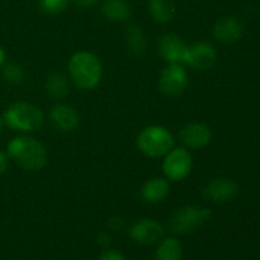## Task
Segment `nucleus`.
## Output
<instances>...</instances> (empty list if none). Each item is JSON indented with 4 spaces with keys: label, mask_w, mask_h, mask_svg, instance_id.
<instances>
[{
    "label": "nucleus",
    "mask_w": 260,
    "mask_h": 260,
    "mask_svg": "<svg viewBox=\"0 0 260 260\" xmlns=\"http://www.w3.org/2000/svg\"><path fill=\"white\" fill-rule=\"evenodd\" d=\"M8 157L29 172L43 169L47 164V150L38 140L30 136H17L7 146Z\"/></svg>",
    "instance_id": "f257e3e1"
},
{
    "label": "nucleus",
    "mask_w": 260,
    "mask_h": 260,
    "mask_svg": "<svg viewBox=\"0 0 260 260\" xmlns=\"http://www.w3.org/2000/svg\"><path fill=\"white\" fill-rule=\"evenodd\" d=\"M69 74L79 89L93 90L101 83L103 68L98 56L89 51H79L69 60Z\"/></svg>",
    "instance_id": "f03ea898"
},
{
    "label": "nucleus",
    "mask_w": 260,
    "mask_h": 260,
    "mask_svg": "<svg viewBox=\"0 0 260 260\" xmlns=\"http://www.w3.org/2000/svg\"><path fill=\"white\" fill-rule=\"evenodd\" d=\"M3 121L14 131L35 132L45 123V114L40 107L28 102L18 101L8 106L3 114Z\"/></svg>",
    "instance_id": "7ed1b4c3"
},
{
    "label": "nucleus",
    "mask_w": 260,
    "mask_h": 260,
    "mask_svg": "<svg viewBox=\"0 0 260 260\" xmlns=\"http://www.w3.org/2000/svg\"><path fill=\"white\" fill-rule=\"evenodd\" d=\"M212 217V211L207 207L185 205L177 208L168 221V229L174 235H188L197 231L206 221Z\"/></svg>",
    "instance_id": "20e7f679"
},
{
    "label": "nucleus",
    "mask_w": 260,
    "mask_h": 260,
    "mask_svg": "<svg viewBox=\"0 0 260 260\" xmlns=\"http://www.w3.org/2000/svg\"><path fill=\"white\" fill-rule=\"evenodd\" d=\"M137 147L147 157L164 156L174 146V136L164 126L152 124L142 129L136 139Z\"/></svg>",
    "instance_id": "39448f33"
},
{
    "label": "nucleus",
    "mask_w": 260,
    "mask_h": 260,
    "mask_svg": "<svg viewBox=\"0 0 260 260\" xmlns=\"http://www.w3.org/2000/svg\"><path fill=\"white\" fill-rule=\"evenodd\" d=\"M193 167V160L189 151L184 147L172 149L162 161V170L170 182H180L190 174Z\"/></svg>",
    "instance_id": "423d86ee"
},
{
    "label": "nucleus",
    "mask_w": 260,
    "mask_h": 260,
    "mask_svg": "<svg viewBox=\"0 0 260 260\" xmlns=\"http://www.w3.org/2000/svg\"><path fill=\"white\" fill-rule=\"evenodd\" d=\"M188 83V74L183 65H169L160 74L159 89L168 98H177L184 93Z\"/></svg>",
    "instance_id": "0eeeda50"
},
{
    "label": "nucleus",
    "mask_w": 260,
    "mask_h": 260,
    "mask_svg": "<svg viewBox=\"0 0 260 260\" xmlns=\"http://www.w3.org/2000/svg\"><path fill=\"white\" fill-rule=\"evenodd\" d=\"M157 51L169 65H183L187 60L188 46L175 33H167L157 42Z\"/></svg>",
    "instance_id": "6e6552de"
},
{
    "label": "nucleus",
    "mask_w": 260,
    "mask_h": 260,
    "mask_svg": "<svg viewBox=\"0 0 260 260\" xmlns=\"http://www.w3.org/2000/svg\"><path fill=\"white\" fill-rule=\"evenodd\" d=\"M165 229L154 218H140L129 229L132 240L141 245H152L164 238Z\"/></svg>",
    "instance_id": "1a4fd4ad"
},
{
    "label": "nucleus",
    "mask_w": 260,
    "mask_h": 260,
    "mask_svg": "<svg viewBox=\"0 0 260 260\" xmlns=\"http://www.w3.org/2000/svg\"><path fill=\"white\" fill-rule=\"evenodd\" d=\"M217 61V51L210 42H194L188 46L185 63L194 70L206 71L213 68Z\"/></svg>",
    "instance_id": "9d476101"
},
{
    "label": "nucleus",
    "mask_w": 260,
    "mask_h": 260,
    "mask_svg": "<svg viewBox=\"0 0 260 260\" xmlns=\"http://www.w3.org/2000/svg\"><path fill=\"white\" fill-rule=\"evenodd\" d=\"M239 194V185L228 178H216L207 183L202 190L205 200L220 205L233 201Z\"/></svg>",
    "instance_id": "9b49d317"
},
{
    "label": "nucleus",
    "mask_w": 260,
    "mask_h": 260,
    "mask_svg": "<svg viewBox=\"0 0 260 260\" xmlns=\"http://www.w3.org/2000/svg\"><path fill=\"white\" fill-rule=\"evenodd\" d=\"M179 139L185 147L192 150L206 147L212 140V131L205 123L193 122L180 129Z\"/></svg>",
    "instance_id": "f8f14e48"
},
{
    "label": "nucleus",
    "mask_w": 260,
    "mask_h": 260,
    "mask_svg": "<svg viewBox=\"0 0 260 260\" xmlns=\"http://www.w3.org/2000/svg\"><path fill=\"white\" fill-rule=\"evenodd\" d=\"M50 121L60 132L75 131L80 123V118L75 109L68 104H56L50 111Z\"/></svg>",
    "instance_id": "ddd939ff"
},
{
    "label": "nucleus",
    "mask_w": 260,
    "mask_h": 260,
    "mask_svg": "<svg viewBox=\"0 0 260 260\" xmlns=\"http://www.w3.org/2000/svg\"><path fill=\"white\" fill-rule=\"evenodd\" d=\"M244 25L236 17H223L213 25V36L216 40L225 45L235 43L243 36Z\"/></svg>",
    "instance_id": "4468645a"
},
{
    "label": "nucleus",
    "mask_w": 260,
    "mask_h": 260,
    "mask_svg": "<svg viewBox=\"0 0 260 260\" xmlns=\"http://www.w3.org/2000/svg\"><path fill=\"white\" fill-rule=\"evenodd\" d=\"M170 193V183L167 178H152L147 180L141 188V198L146 203L155 205L162 202Z\"/></svg>",
    "instance_id": "2eb2a0df"
},
{
    "label": "nucleus",
    "mask_w": 260,
    "mask_h": 260,
    "mask_svg": "<svg viewBox=\"0 0 260 260\" xmlns=\"http://www.w3.org/2000/svg\"><path fill=\"white\" fill-rule=\"evenodd\" d=\"M101 12L106 19L114 23L126 22L132 15V9L126 0H104Z\"/></svg>",
    "instance_id": "dca6fc26"
},
{
    "label": "nucleus",
    "mask_w": 260,
    "mask_h": 260,
    "mask_svg": "<svg viewBox=\"0 0 260 260\" xmlns=\"http://www.w3.org/2000/svg\"><path fill=\"white\" fill-rule=\"evenodd\" d=\"M149 12L155 22L167 24L174 19L177 5L174 0H149Z\"/></svg>",
    "instance_id": "f3484780"
},
{
    "label": "nucleus",
    "mask_w": 260,
    "mask_h": 260,
    "mask_svg": "<svg viewBox=\"0 0 260 260\" xmlns=\"http://www.w3.org/2000/svg\"><path fill=\"white\" fill-rule=\"evenodd\" d=\"M45 88L48 95L55 101H62L70 93V84H69L68 78L58 71L51 73L47 76Z\"/></svg>",
    "instance_id": "a211bd4d"
},
{
    "label": "nucleus",
    "mask_w": 260,
    "mask_h": 260,
    "mask_svg": "<svg viewBox=\"0 0 260 260\" xmlns=\"http://www.w3.org/2000/svg\"><path fill=\"white\" fill-rule=\"evenodd\" d=\"M124 37H126V45L128 47V50L131 51L132 55L135 56H142L145 53L147 48V41L146 36H145L144 30L141 29V27L135 23L127 25L126 33H124Z\"/></svg>",
    "instance_id": "6ab92c4d"
},
{
    "label": "nucleus",
    "mask_w": 260,
    "mask_h": 260,
    "mask_svg": "<svg viewBox=\"0 0 260 260\" xmlns=\"http://www.w3.org/2000/svg\"><path fill=\"white\" fill-rule=\"evenodd\" d=\"M183 248L177 238H165L155 251V260H182Z\"/></svg>",
    "instance_id": "aec40b11"
},
{
    "label": "nucleus",
    "mask_w": 260,
    "mask_h": 260,
    "mask_svg": "<svg viewBox=\"0 0 260 260\" xmlns=\"http://www.w3.org/2000/svg\"><path fill=\"white\" fill-rule=\"evenodd\" d=\"M24 69L20 65H18V63H8L3 69V79L7 83L13 84V85L22 83L24 80Z\"/></svg>",
    "instance_id": "412c9836"
},
{
    "label": "nucleus",
    "mask_w": 260,
    "mask_h": 260,
    "mask_svg": "<svg viewBox=\"0 0 260 260\" xmlns=\"http://www.w3.org/2000/svg\"><path fill=\"white\" fill-rule=\"evenodd\" d=\"M70 0H38L41 10L46 14L56 15L62 13L69 7Z\"/></svg>",
    "instance_id": "4be33fe9"
},
{
    "label": "nucleus",
    "mask_w": 260,
    "mask_h": 260,
    "mask_svg": "<svg viewBox=\"0 0 260 260\" xmlns=\"http://www.w3.org/2000/svg\"><path fill=\"white\" fill-rule=\"evenodd\" d=\"M98 260H126L124 259L123 254L119 253L118 250H114V249H108V250L103 251L99 256Z\"/></svg>",
    "instance_id": "5701e85b"
},
{
    "label": "nucleus",
    "mask_w": 260,
    "mask_h": 260,
    "mask_svg": "<svg viewBox=\"0 0 260 260\" xmlns=\"http://www.w3.org/2000/svg\"><path fill=\"white\" fill-rule=\"evenodd\" d=\"M108 226H109V229H111V230H113V231L121 230V229H123V226H124L123 218L118 217V216H116V217L109 218V220H108Z\"/></svg>",
    "instance_id": "b1692460"
},
{
    "label": "nucleus",
    "mask_w": 260,
    "mask_h": 260,
    "mask_svg": "<svg viewBox=\"0 0 260 260\" xmlns=\"http://www.w3.org/2000/svg\"><path fill=\"white\" fill-rule=\"evenodd\" d=\"M71 2H73L76 7L85 9V8H90L93 7V5H95L98 0H71Z\"/></svg>",
    "instance_id": "393cba45"
},
{
    "label": "nucleus",
    "mask_w": 260,
    "mask_h": 260,
    "mask_svg": "<svg viewBox=\"0 0 260 260\" xmlns=\"http://www.w3.org/2000/svg\"><path fill=\"white\" fill-rule=\"evenodd\" d=\"M7 169H8V155L5 154V152L0 151V175L4 174Z\"/></svg>",
    "instance_id": "a878e982"
},
{
    "label": "nucleus",
    "mask_w": 260,
    "mask_h": 260,
    "mask_svg": "<svg viewBox=\"0 0 260 260\" xmlns=\"http://www.w3.org/2000/svg\"><path fill=\"white\" fill-rule=\"evenodd\" d=\"M98 243L101 244L102 246H107L109 243H111V236L107 233H101L98 235Z\"/></svg>",
    "instance_id": "bb28decb"
},
{
    "label": "nucleus",
    "mask_w": 260,
    "mask_h": 260,
    "mask_svg": "<svg viewBox=\"0 0 260 260\" xmlns=\"http://www.w3.org/2000/svg\"><path fill=\"white\" fill-rule=\"evenodd\" d=\"M5 57H7V53H5L4 48H3L2 46H0V66L4 65V62H5Z\"/></svg>",
    "instance_id": "cd10ccee"
},
{
    "label": "nucleus",
    "mask_w": 260,
    "mask_h": 260,
    "mask_svg": "<svg viewBox=\"0 0 260 260\" xmlns=\"http://www.w3.org/2000/svg\"><path fill=\"white\" fill-rule=\"evenodd\" d=\"M3 126H4V121H3V117H0V132H2Z\"/></svg>",
    "instance_id": "c85d7f7f"
}]
</instances>
